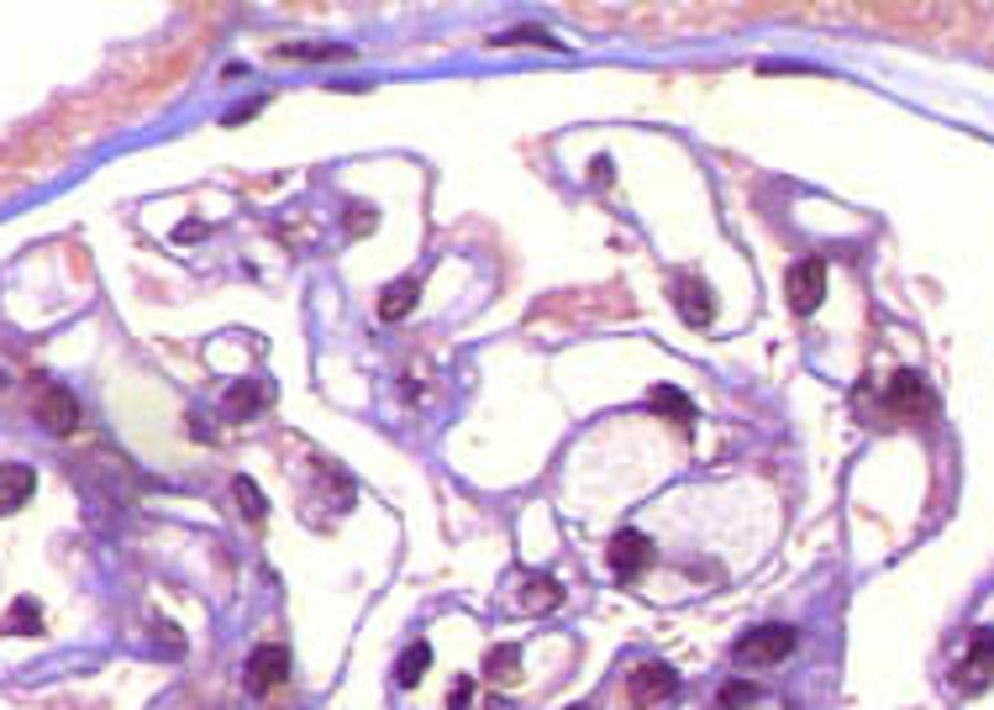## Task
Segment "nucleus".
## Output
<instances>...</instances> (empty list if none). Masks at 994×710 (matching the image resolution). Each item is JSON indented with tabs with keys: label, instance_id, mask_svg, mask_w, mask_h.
I'll return each mask as SVG.
<instances>
[{
	"label": "nucleus",
	"instance_id": "22",
	"mask_svg": "<svg viewBox=\"0 0 994 710\" xmlns=\"http://www.w3.org/2000/svg\"><path fill=\"white\" fill-rule=\"evenodd\" d=\"M469 706H473V679H458L448 689V710H469Z\"/></svg>",
	"mask_w": 994,
	"mask_h": 710
},
{
	"label": "nucleus",
	"instance_id": "16",
	"mask_svg": "<svg viewBox=\"0 0 994 710\" xmlns=\"http://www.w3.org/2000/svg\"><path fill=\"white\" fill-rule=\"evenodd\" d=\"M0 632H43V611H37V600H17L11 615L0 621Z\"/></svg>",
	"mask_w": 994,
	"mask_h": 710
},
{
	"label": "nucleus",
	"instance_id": "20",
	"mask_svg": "<svg viewBox=\"0 0 994 710\" xmlns=\"http://www.w3.org/2000/svg\"><path fill=\"white\" fill-rule=\"evenodd\" d=\"M280 58H295V64H321V58H348V47H280Z\"/></svg>",
	"mask_w": 994,
	"mask_h": 710
},
{
	"label": "nucleus",
	"instance_id": "23",
	"mask_svg": "<svg viewBox=\"0 0 994 710\" xmlns=\"http://www.w3.org/2000/svg\"><path fill=\"white\" fill-rule=\"evenodd\" d=\"M159 642H168V653H174V658H179V653H185V637H179V632H174V626H159Z\"/></svg>",
	"mask_w": 994,
	"mask_h": 710
},
{
	"label": "nucleus",
	"instance_id": "9",
	"mask_svg": "<svg viewBox=\"0 0 994 710\" xmlns=\"http://www.w3.org/2000/svg\"><path fill=\"white\" fill-rule=\"evenodd\" d=\"M37 422H43L53 437H69V432H79V401H74L69 390L47 384L43 395H37Z\"/></svg>",
	"mask_w": 994,
	"mask_h": 710
},
{
	"label": "nucleus",
	"instance_id": "8",
	"mask_svg": "<svg viewBox=\"0 0 994 710\" xmlns=\"http://www.w3.org/2000/svg\"><path fill=\"white\" fill-rule=\"evenodd\" d=\"M674 306L685 316L689 327H710V316H716V295H710V284L700 274H679L674 280Z\"/></svg>",
	"mask_w": 994,
	"mask_h": 710
},
{
	"label": "nucleus",
	"instance_id": "19",
	"mask_svg": "<svg viewBox=\"0 0 994 710\" xmlns=\"http://www.w3.org/2000/svg\"><path fill=\"white\" fill-rule=\"evenodd\" d=\"M237 505H242V511H248L253 521L269 516V500H263V490L253 484V479H237Z\"/></svg>",
	"mask_w": 994,
	"mask_h": 710
},
{
	"label": "nucleus",
	"instance_id": "7",
	"mask_svg": "<svg viewBox=\"0 0 994 710\" xmlns=\"http://www.w3.org/2000/svg\"><path fill=\"white\" fill-rule=\"evenodd\" d=\"M990 674H994V632H973V647L969 658L958 663V689L963 695H979V689H990Z\"/></svg>",
	"mask_w": 994,
	"mask_h": 710
},
{
	"label": "nucleus",
	"instance_id": "2",
	"mask_svg": "<svg viewBox=\"0 0 994 710\" xmlns=\"http://www.w3.org/2000/svg\"><path fill=\"white\" fill-rule=\"evenodd\" d=\"M800 647L795 637V626H784V621H768V626H753L747 637L736 642V658L742 663H784L789 653Z\"/></svg>",
	"mask_w": 994,
	"mask_h": 710
},
{
	"label": "nucleus",
	"instance_id": "3",
	"mask_svg": "<svg viewBox=\"0 0 994 710\" xmlns=\"http://www.w3.org/2000/svg\"><path fill=\"white\" fill-rule=\"evenodd\" d=\"M605 564H611V574L621 585H632V579H642L647 564H653V543L642 537L637 526H621L611 537V547H605Z\"/></svg>",
	"mask_w": 994,
	"mask_h": 710
},
{
	"label": "nucleus",
	"instance_id": "10",
	"mask_svg": "<svg viewBox=\"0 0 994 710\" xmlns=\"http://www.w3.org/2000/svg\"><path fill=\"white\" fill-rule=\"evenodd\" d=\"M37 490V473L26 469V463H0V516H11V511H22L26 500Z\"/></svg>",
	"mask_w": 994,
	"mask_h": 710
},
{
	"label": "nucleus",
	"instance_id": "4",
	"mask_svg": "<svg viewBox=\"0 0 994 710\" xmlns=\"http://www.w3.org/2000/svg\"><path fill=\"white\" fill-rule=\"evenodd\" d=\"M784 295H789V310H795V316H810V310L821 306V295H827V263H821V259L789 263Z\"/></svg>",
	"mask_w": 994,
	"mask_h": 710
},
{
	"label": "nucleus",
	"instance_id": "5",
	"mask_svg": "<svg viewBox=\"0 0 994 710\" xmlns=\"http://www.w3.org/2000/svg\"><path fill=\"white\" fill-rule=\"evenodd\" d=\"M884 405H889L895 416H905V422H916V416H931V411H937V395H931V384H926L916 369H899V374L889 379Z\"/></svg>",
	"mask_w": 994,
	"mask_h": 710
},
{
	"label": "nucleus",
	"instance_id": "18",
	"mask_svg": "<svg viewBox=\"0 0 994 710\" xmlns=\"http://www.w3.org/2000/svg\"><path fill=\"white\" fill-rule=\"evenodd\" d=\"M727 710H742V706H757V685L753 679H727L721 685V695H716Z\"/></svg>",
	"mask_w": 994,
	"mask_h": 710
},
{
	"label": "nucleus",
	"instance_id": "24",
	"mask_svg": "<svg viewBox=\"0 0 994 710\" xmlns=\"http://www.w3.org/2000/svg\"><path fill=\"white\" fill-rule=\"evenodd\" d=\"M568 710H590V706H568Z\"/></svg>",
	"mask_w": 994,
	"mask_h": 710
},
{
	"label": "nucleus",
	"instance_id": "12",
	"mask_svg": "<svg viewBox=\"0 0 994 710\" xmlns=\"http://www.w3.org/2000/svg\"><path fill=\"white\" fill-rule=\"evenodd\" d=\"M558 605H564V585H558V579L532 574V579L521 585V611H558Z\"/></svg>",
	"mask_w": 994,
	"mask_h": 710
},
{
	"label": "nucleus",
	"instance_id": "21",
	"mask_svg": "<svg viewBox=\"0 0 994 710\" xmlns=\"http://www.w3.org/2000/svg\"><path fill=\"white\" fill-rule=\"evenodd\" d=\"M500 43H543V47H558V43H553V37L543 32V26H516V32H505Z\"/></svg>",
	"mask_w": 994,
	"mask_h": 710
},
{
	"label": "nucleus",
	"instance_id": "6",
	"mask_svg": "<svg viewBox=\"0 0 994 710\" xmlns=\"http://www.w3.org/2000/svg\"><path fill=\"white\" fill-rule=\"evenodd\" d=\"M290 685V647L280 642H263L259 653L248 658V689L253 695H274V689Z\"/></svg>",
	"mask_w": 994,
	"mask_h": 710
},
{
	"label": "nucleus",
	"instance_id": "15",
	"mask_svg": "<svg viewBox=\"0 0 994 710\" xmlns=\"http://www.w3.org/2000/svg\"><path fill=\"white\" fill-rule=\"evenodd\" d=\"M484 674H490L495 685H516L521 653H516V647H490V658H484Z\"/></svg>",
	"mask_w": 994,
	"mask_h": 710
},
{
	"label": "nucleus",
	"instance_id": "14",
	"mask_svg": "<svg viewBox=\"0 0 994 710\" xmlns=\"http://www.w3.org/2000/svg\"><path fill=\"white\" fill-rule=\"evenodd\" d=\"M426 668H432V647H426V642H411V647L401 653V663H395V679L411 689L426 674Z\"/></svg>",
	"mask_w": 994,
	"mask_h": 710
},
{
	"label": "nucleus",
	"instance_id": "17",
	"mask_svg": "<svg viewBox=\"0 0 994 710\" xmlns=\"http://www.w3.org/2000/svg\"><path fill=\"white\" fill-rule=\"evenodd\" d=\"M263 405H269V390H263V384H237L232 401H227V416H253Z\"/></svg>",
	"mask_w": 994,
	"mask_h": 710
},
{
	"label": "nucleus",
	"instance_id": "11",
	"mask_svg": "<svg viewBox=\"0 0 994 710\" xmlns=\"http://www.w3.org/2000/svg\"><path fill=\"white\" fill-rule=\"evenodd\" d=\"M416 301H422V280H416V274H405V280H395V284H384V290H379V316H384V321H405V316L416 310Z\"/></svg>",
	"mask_w": 994,
	"mask_h": 710
},
{
	"label": "nucleus",
	"instance_id": "1",
	"mask_svg": "<svg viewBox=\"0 0 994 710\" xmlns=\"http://www.w3.org/2000/svg\"><path fill=\"white\" fill-rule=\"evenodd\" d=\"M674 695H679V674L658 658L637 663V668L626 674V700L637 710H653V706H663V700H674Z\"/></svg>",
	"mask_w": 994,
	"mask_h": 710
},
{
	"label": "nucleus",
	"instance_id": "13",
	"mask_svg": "<svg viewBox=\"0 0 994 710\" xmlns=\"http://www.w3.org/2000/svg\"><path fill=\"white\" fill-rule=\"evenodd\" d=\"M647 405H653L658 416H674V422H679V426H689V422H695V405L685 401V390H668V384H658V390H653V401H647Z\"/></svg>",
	"mask_w": 994,
	"mask_h": 710
}]
</instances>
